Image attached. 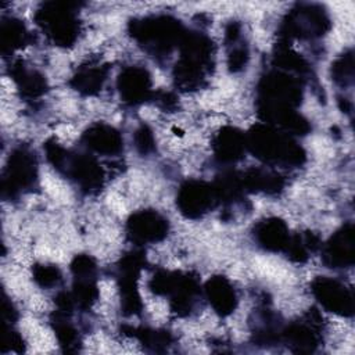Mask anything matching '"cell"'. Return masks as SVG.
Returning a JSON list of instances; mask_svg holds the SVG:
<instances>
[{
    "instance_id": "5bb4252c",
    "label": "cell",
    "mask_w": 355,
    "mask_h": 355,
    "mask_svg": "<svg viewBox=\"0 0 355 355\" xmlns=\"http://www.w3.org/2000/svg\"><path fill=\"white\" fill-rule=\"evenodd\" d=\"M245 147L244 136L233 129H223L215 140V153L220 161H236L241 157Z\"/></svg>"
},
{
    "instance_id": "7c38bea8",
    "label": "cell",
    "mask_w": 355,
    "mask_h": 355,
    "mask_svg": "<svg viewBox=\"0 0 355 355\" xmlns=\"http://www.w3.org/2000/svg\"><path fill=\"white\" fill-rule=\"evenodd\" d=\"M255 237L261 245L268 250L279 251L288 245L290 236L286 225L279 219H268L258 225Z\"/></svg>"
},
{
    "instance_id": "8992f818",
    "label": "cell",
    "mask_w": 355,
    "mask_h": 355,
    "mask_svg": "<svg viewBox=\"0 0 355 355\" xmlns=\"http://www.w3.org/2000/svg\"><path fill=\"white\" fill-rule=\"evenodd\" d=\"M315 297L330 312L351 315L354 309L352 294L348 288L331 279H318L312 286Z\"/></svg>"
},
{
    "instance_id": "ba28073f",
    "label": "cell",
    "mask_w": 355,
    "mask_h": 355,
    "mask_svg": "<svg viewBox=\"0 0 355 355\" xmlns=\"http://www.w3.org/2000/svg\"><path fill=\"white\" fill-rule=\"evenodd\" d=\"M166 220L154 211L137 212L128 222L129 236L137 243L158 241L166 234Z\"/></svg>"
},
{
    "instance_id": "9c48e42d",
    "label": "cell",
    "mask_w": 355,
    "mask_h": 355,
    "mask_svg": "<svg viewBox=\"0 0 355 355\" xmlns=\"http://www.w3.org/2000/svg\"><path fill=\"white\" fill-rule=\"evenodd\" d=\"M121 97L130 103L137 104L144 101L150 94V76L148 73L137 67H132L125 69L118 80Z\"/></svg>"
},
{
    "instance_id": "44dd1931",
    "label": "cell",
    "mask_w": 355,
    "mask_h": 355,
    "mask_svg": "<svg viewBox=\"0 0 355 355\" xmlns=\"http://www.w3.org/2000/svg\"><path fill=\"white\" fill-rule=\"evenodd\" d=\"M334 76L337 80H344V79H351L352 78V57L347 55L343 60L337 62L334 67Z\"/></svg>"
},
{
    "instance_id": "6da1fadb",
    "label": "cell",
    "mask_w": 355,
    "mask_h": 355,
    "mask_svg": "<svg viewBox=\"0 0 355 355\" xmlns=\"http://www.w3.org/2000/svg\"><path fill=\"white\" fill-rule=\"evenodd\" d=\"M248 146L257 157L269 162L300 164L304 155L295 143L268 126H257L250 133Z\"/></svg>"
},
{
    "instance_id": "5b68a950",
    "label": "cell",
    "mask_w": 355,
    "mask_h": 355,
    "mask_svg": "<svg viewBox=\"0 0 355 355\" xmlns=\"http://www.w3.org/2000/svg\"><path fill=\"white\" fill-rule=\"evenodd\" d=\"M327 18L320 8L312 6L294 10L284 22V29L288 36L311 37L320 35L327 26Z\"/></svg>"
},
{
    "instance_id": "ffe728a7",
    "label": "cell",
    "mask_w": 355,
    "mask_h": 355,
    "mask_svg": "<svg viewBox=\"0 0 355 355\" xmlns=\"http://www.w3.org/2000/svg\"><path fill=\"white\" fill-rule=\"evenodd\" d=\"M33 276H35V280L43 287L53 286L60 280V272L54 266H44V265L36 266Z\"/></svg>"
},
{
    "instance_id": "e0dca14e",
    "label": "cell",
    "mask_w": 355,
    "mask_h": 355,
    "mask_svg": "<svg viewBox=\"0 0 355 355\" xmlns=\"http://www.w3.org/2000/svg\"><path fill=\"white\" fill-rule=\"evenodd\" d=\"M243 184L248 187H255L257 190H279L282 182L277 175L265 172V171H251L245 178H243Z\"/></svg>"
},
{
    "instance_id": "52a82bcc",
    "label": "cell",
    "mask_w": 355,
    "mask_h": 355,
    "mask_svg": "<svg viewBox=\"0 0 355 355\" xmlns=\"http://www.w3.org/2000/svg\"><path fill=\"white\" fill-rule=\"evenodd\" d=\"M216 198L215 191L211 186L202 182H187L179 191L178 205L180 211L196 218L207 212L212 207V201Z\"/></svg>"
},
{
    "instance_id": "30bf717a",
    "label": "cell",
    "mask_w": 355,
    "mask_h": 355,
    "mask_svg": "<svg viewBox=\"0 0 355 355\" xmlns=\"http://www.w3.org/2000/svg\"><path fill=\"white\" fill-rule=\"evenodd\" d=\"M326 262L334 268L351 265L354 259V230L351 225L337 232L324 250Z\"/></svg>"
},
{
    "instance_id": "d6986e66",
    "label": "cell",
    "mask_w": 355,
    "mask_h": 355,
    "mask_svg": "<svg viewBox=\"0 0 355 355\" xmlns=\"http://www.w3.org/2000/svg\"><path fill=\"white\" fill-rule=\"evenodd\" d=\"M287 340L291 345H297L300 351L302 349H312V347L316 344V337L311 331L309 327L304 324H293L287 333Z\"/></svg>"
},
{
    "instance_id": "7402d4cb",
    "label": "cell",
    "mask_w": 355,
    "mask_h": 355,
    "mask_svg": "<svg viewBox=\"0 0 355 355\" xmlns=\"http://www.w3.org/2000/svg\"><path fill=\"white\" fill-rule=\"evenodd\" d=\"M153 135L147 128H141L136 135V146L141 153H148L153 148Z\"/></svg>"
},
{
    "instance_id": "9a60e30c",
    "label": "cell",
    "mask_w": 355,
    "mask_h": 355,
    "mask_svg": "<svg viewBox=\"0 0 355 355\" xmlns=\"http://www.w3.org/2000/svg\"><path fill=\"white\" fill-rule=\"evenodd\" d=\"M12 76L18 83L19 89L26 96L35 97L44 90V79L36 72L26 71L25 68H22V65H15V68L12 69Z\"/></svg>"
},
{
    "instance_id": "2e32d148",
    "label": "cell",
    "mask_w": 355,
    "mask_h": 355,
    "mask_svg": "<svg viewBox=\"0 0 355 355\" xmlns=\"http://www.w3.org/2000/svg\"><path fill=\"white\" fill-rule=\"evenodd\" d=\"M26 36H28V33L19 21H17V19L3 21V24H1L3 51L12 50V49L22 46V43H25V40H26Z\"/></svg>"
},
{
    "instance_id": "3957f363",
    "label": "cell",
    "mask_w": 355,
    "mask_h": 355,
    "mask_svg": "<svg viewBox=\"0 0 355 355\" xmlns=\"http://www.w3.org/2000/svg\"><path fill=\"white\" fill-rule=\"evenodd\" d=\"M51 39L61 46L71 44L78 33V21L68 4L47 3L36 15Z\"/></svg>"
},
{
    "instance_id": "ac0fdd59",
    "label": "cell",
    "mask_w": 355,
    "mask_h": 355,
    "mask_svg": "<svg viewBox=\"0 0 355 355\" xmlns=\"http://www.w3.org/2000/svg\"><path fill=\"white\" fill-rule=\"evenodd\" d=\"M104 76L105 73L101 68H90L82 71L75 76V87L85 93H93L101 87Z\"/></svg>"
},
{
    "instance_id": "277c9868",
    "label": "cell",
    "mask_w": 355,
    "mask_h": 355,
    "mask_svg": "<svg viewBox=\"0 0 355 355\" xmlns=\"http://www.w3.org/2000/svg\"><path fill=\"white\" fill-rule=\"evenodd\" d=\"M36 164L32 157L25 150H17L8 159L7 172L3 179V191L15 194L19 190L31 186L35 179Z\"/></svg>"
},
{
    "instance_id": "603a6c76",
    "label": "cell",
    "mask_w": 355,
    "mask_h": 355,
    "mask_svg": "<svg viewBox=\"0 0 355 355\" xmlns=\"http://www.w3.org/2000/svg\"><path fill=\"white\" fill-rule=\"evenodd\" d=\"M247 61V51L243 47H236L229 55V67L233 71H239L240 68L244 67Z\"/></svg>"
},
{
    "instance_id": "4fadbf2b",
    "label": "cell",
    "mask_w": 355,
    "mask_h": 355,
    "mask_svg": "<svg viewBox=\"0 0 355 355\" xmlns=\"http://www.w3.org/2000/svg\"><path fill=\"white\" fill-rule=\"evenodd\" d=\"M207 295L211 305L220 315H227L236 305V294L229 282L223 277H212L207 283Z\"/></svg>"
},
{
    "instance_id": "8fae6325",
    "label": "cell",
    "mask_w": 355,
    "mask_h": 355,
    "mask_svg": "<svg viewBox=\"0 0 355 355\" xmlns=\"http://www.w3.org/2000/svg\"><path fill=\"white\" fill-rule=\"evenodd\" d=\"M85 143L92 150L101 154H114L121 150L122 140L119 133L107 125H96L90 128L85 136Z\"/></svg>"
},
{
    "instance_id": "7a4b0ae2",
    "label": "cell",
    "mask_w": 355,
    "mask_h": 355,
    "mask_svg": "<svg viewBox=\"0 0 355 355\" xmlns=\"http://www.w3.org/2000/svg\"><path fill=\"white\" fill-rule=\"evenodd\" d=\"M132 33L140 43L157 53L169 51L182 37V26L171 17H151L136 21Z\"/></svg>"
}]
</instances>
